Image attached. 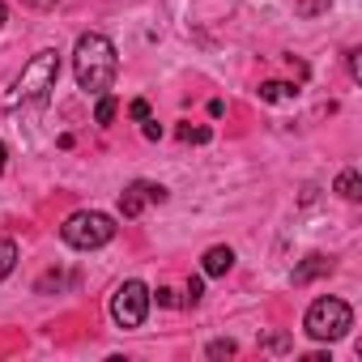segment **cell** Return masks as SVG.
<instances>
[{
    "label": "cell",
    "mask_w": 362,
    "mask_h": 362,
    "mask_svg": "<svg viewBox=\"0 0 362 362\" xmlns=\"http://www.w3.org/2000/svg\"><path fill=\"white\" fill-rule=\"evenodd\" d=\"M73 73H77V86L86 94H107L115 86V73H119L115 43L107 35H81L73 47Z\"/></svg>",
    "instance_id": "1"
},
{
    "label": "cell",
    "mask_w": 362,
    "mask_h": 362,
    "mask_svg": "<svg viewBox=\"0 0 362 362\" xmlns=\"http://www.w3.org/2000/svg\"><path fill=\"white\" fill-rule=\"evenodd\" d=\"M60 239L77 252H94V247H107L115 239V218L103 214V209H81V214H69L64 226H60Z\"/></svg>",
    "instance_id": "2"
},
{
    "label": "cell",
    "mask_w": 362,
    "mask_h": 362,
    "mask_svg": "<svg viewBox=\"0 0 362 362\" xmlns=\"http://www.w3.org/2000/svg\"><path fill=\"white\" fill-rule=\"evenodd\" d=\"M303 328H307L311 341H341V337L354 328V311H349L345 298H328V294H324V298H315V303L307 307Z\"/></svg>",
    "instance_id": "3"
},
{
    "label": "cell",
    "mask_w": 362,
    "mask_h": 362,
    "mask_svg": "<svg viewBox=\"0 0 362 362\" xmlns=\"http://www.w3.org/2000/svg\"><path fill=\"white\" fill-rule=\"evenodd\" d=\"M56 77H60V52L47 47V52L30 56V64H26L22 77H18V98L43 107V103L52 98V90H56Z\"/></svg>",
    "instance_id": "4"
},
{
    "label": "cell",
    "mask_w": 362,
    "mask_h": 362,
    "mask_svg": "<svg viewBox=\"0 0 362 362\" xmlns=\"http://www.w3.org/2000/svg\"><path fill=\"white\" fill-rule=\"evenodd\" d=\"M149 303H153V294H149L145 281H124V286L111 294V320H115L119 328H141L145 315H149Z\"/></svg>",
    "instance_id": "5"
},
{
    "label": "cell",
    "mask_w": 362,
    "mask_h": 362,
    "mask_svg": "<svg viewBox=\"0 0 362 362\" xmlns=\"http://www.w3.org/2000/svg\"><path fill=\"white\" fill-rule=\"evenodd\" d=\"M166 201V188L162 184H145V179H136V184H128L119 192V214L124 218H141L149 205H162Z\"/></svg>",
    "instance_id": "6"
},
{
    "label": "cell",
    "mask_w": 362,
    "mask_h": 362,
    "mask_svg": "<svg viewBox=\"0 0 362 362\" xmlns=\"http://www.w3.org/2000/svg\"><path fill=\"white\" fill-rule=\"evenodd\" d=\"M324 273H332V260L328 256H307L298 269H294V286H307V281H315V277H324Z\"/></svg>",
    "instance_id": "7"
},
{
    "label": "cell",
    "mask_w": 362,
    "mask_h": 362,
    "mask_svg": "<svg viewBox=\"0 0 362 362\" xmlns=\"http://www.w3.org/2000/svg\"><path fill=\"white\" fill-rule=\"evenodd\" d=\"M235 269V252L230 247H209L205 252V277H226Z\"/></svg>",
    "instance_id": "8"
},
{
    "label": "cell",
    "mask_w": 362,
    "mask_h": 362,
    "mask_svg": "<svg viewBox=\"0 0 362 362\" xmlns=\"http://www.w3.org/2000/svg\"><path fill=\"white\" fill-rule=\"evenodd\" d=\"M337 192H341L345 201H358V197H362V175H358V170H341V175H337Z\"/></svg>",
    "instance_id": "9"
},
{
    "label": "cell",
    "mask_w": 362,
    "mask_h": 362,
    "mask_svg": "<svg viewBox=\"0 0 362 362\" xmlns=\"http://www.w3.org/2000/svg\"><path fill=\"white\" fill-rule=\"evenodd\" d=\"M260 98H264V103H290V98H298V90L286 86V81H264V86H260Z\"/></svg>",
    "instance_id": "10"
},
{
    "label": "cell",
    "mask_w": 362,
    "mask_h": 362,
    "mask_svg": "<svg viewBox=\"0 0 362 362\" xmlns=\"http://www.w3.org/2000/svg\"><path fill=\"white\" fill-rule=\"evenodd\" d=\"M18 269V243L13 239H0V277H9Z\"/></svg>",
    "instance_id": "11"
},
{
    "label": "cell",
    "mask_w": 362,
    "mask_h": 362,
    "mask_svg": "<svg viewBox=\"0 0 362 362\" xmlns=\"http://www.w3.org/2000/svg\"><path fill=\"white\" fill-rule=\"evenodd\" d=\"M115 111H119V103H115L111 94H98V107H94V119H98V124H111V119H115Z\"/></svg>",
    "instance_id": "12"
},
{
    "label": "cell",
    "mask_w": 362,
    "mask_h": 362,
    "mask_svg": "<svg viewBox=\"0 0 362 362\" xmlns=\"http://www.w3.org/2000/svg\"><path fill=\"white\" fill-rule=\"evenodd\" d=\"M214 132L209 128H192V124H179V141H197V145H205Z\"/></svg>",
    "instance_id": "13"
},
{
    "label": "cell",
    "mask_w": 362,
    "mask_h": 362,
    "mask_svg": "<svg viewBox=\"0 0 362 362\" xmlns=\"http://www.w3.org/2000/svg\"><path fill=\"white\" fill-rule=\"evenodd\" d=\"M201 294H205V281H201V277H188V298H184V303H188V307H197V303H201Z\"/></svg>",
    "instance_id": "14"
},
{
    "label": "cell",
    "mask_w": 362,
    "mask_h": 362,
    "mask_svg": "<svg viewBox=\"0 0 362 362\" xmlns=\"http://www.w3.org/2000/svg\"><path fill=\"white\" fill-rule=\"evenodd\" d=\"M235 354V341H209V358H230Z\"/></svg>",
    "instance_id": "15"
},
{
    "label": "cell",
    "mask_w": 362,
    "mask_h": 362,
    "mask_svg": "<svg viewBox=\"0 0 362 362\" xmlns=\"http://www.w3.org/2000/svg\"><path fill=\"white\" fill-rule=\"evenodd\" d=\"M128 115H132V119H149V103H145V98H136V103L128 107Z\"/></svg>",
    "instance_id": "16"
},
{
    "label": "cell",
    "mask_w": 362,
    "mask_h": 362,
    "mask_svg": "<svg viewBox=\"0 0 362 362\" xmlns=\"http://www.w3.org/2000/svg\"><path fill=\"white\" fill-rule=\"evenodd\" d=\"M141 124H145V128H141L145 141H158V136H162V124H158V119H141Z\"/></svg>",
    "instance_id": "17"
},
{
    "label": "cell",
    "mask_w": 362,
    "mask_h": 362,
    "mask_svg": "<svg viewBox=\"0 0 362 362\" xmlns=\"http://www.w3.org/2000/svg\"><path fill=\"white\" fill-rule=\"evenodd\" d=\"M158 303H162V307H179V298H175L170 290H158Z\"/></svg>",
    "instance_id": "18"
},
{
    "label": "cell",
    "mask_w": 362,
    "mask_h": 362,
    "mask_svg": "<svg viewBox=\"0 0 362 362\" xmlns=\"http://www.w3.org/2000/svg\"><path fill=\"white\" fill-rule=\"evenodd\" d=\"M349 73H354V77H362V60H358V52H349Z\"/></svg>",
    "instance_id": "19"
},
{
    "label": "cell",
    "mask_w": 362,
    "mask_h": 362,
    "mask_svg": "<svg viewBox=\"0 0 362 362\" xmlns=\"http://www.w3.org/2000/svg\"><path fill=\"white\" fill-rule=\"evenodd\" d=\"M26 5H35V9H56L60 0H26Z\"/></svg>",
    "instance_id": "20"
},
{
    "label": "cell",
    "mask_w": 362,
    "mask_h": 362,
    "mask_svg": "<svg viewBox=\"0 0 362 362\" xmlns=\"http://www.w3.org/2000/svg\"><path fill=\"white\" fill-rule=\"evenodd\" d=\"M5 166H9V149H5V145H0V170H5Z\"/></svg>",
    "instance_id": "21"
},
{
    "label": "cell",
    "mask_w": 362,
    "mask_h": 362,
    "mask_svg": "<svg viewBox=\"0 0 362 362\" xmlns=\"http://www.w3.org/2000/svg\"><path fill=\"white\" fill-rule=\"evenodd\" d=\"M5 18H9V9H5V0H0V26H5Z\"/></svg>",
    "instance_id": "22"
}]
</instances>
